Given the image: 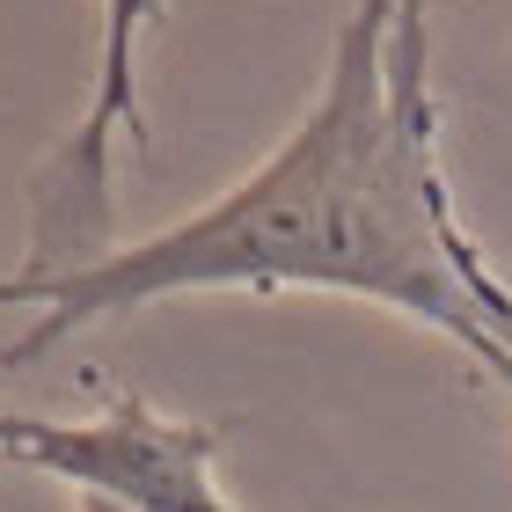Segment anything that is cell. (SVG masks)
I'll return each instance as SVG.
<instances>
[{"label": "cell", "instance_id": "6da1fadb", "mask_svg": "<svg viewBox=\"0 0 512 512\" xmlns=\"http://www.w3.org/2000/svg\"><path fill=\"white\" fill-rule=\"evenodd\" d=\"M198 286H330L388 300L512 381V293L447 213L432 154V81L417 0H359L337 37L322 103L286 147L220 205L96 264L0 278V300H44V322L8 359H37L74 322Z\"/></svg>", "mask_w": 512, "mask_h": 512}, {"label": "cell", "instance_id": "7a4b0ae2", "mask_svg": "<svg viewBox=\"0 0 512 512\" xmlns=\"http://www.w3.org/2000/svg\"><path fill=\"white\" fill-rule=\"evenodd\" d=\"M213 447L220 425H169L147 403H118L96 425H44L0 410V461L88 483L118 498V512H227L213 498Z\"/></svg>", "mask_w": 512, "mask_h": 512}, {"label": "cell", "instance_id": "3957f363", "mask_svg": "<svg viewBox=\"0 0 512 512\" xmlns=\"http://www.w3.org/2000/svg\"><path fill=\"white\" fill-rule=\"evenodd\" d=\"M169 15V0H103V74H96V103L74 139V154L59 161V227L103 235V198H110V132L139 125L132 118V37L147 22Z\"/></svg>", "mask_w": 512, "mask_h": 512}]
</instances>
